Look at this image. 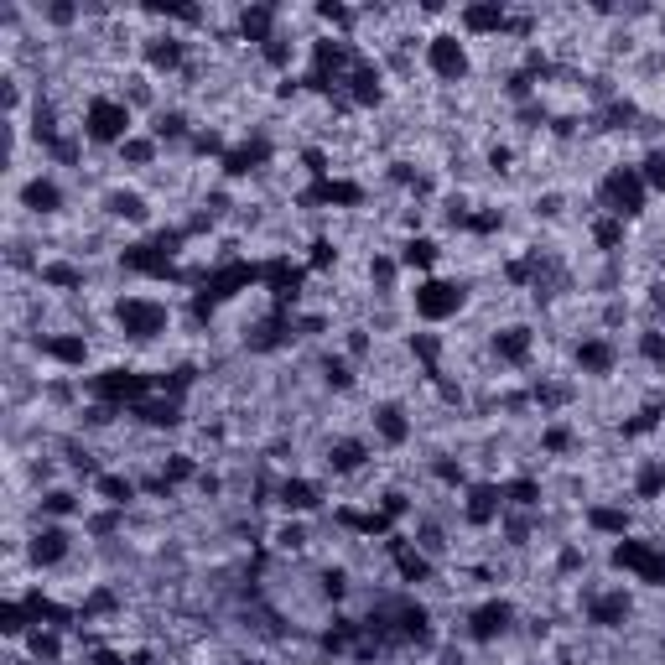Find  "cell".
<instances>
[{
	"label": "cell",
	"mask_w": 665,
	"mask_h": 665,
	"mask_svg": "<svg viewBox=\"0 0 665 665\" xmlns=\"http://www.w3.org/2000/svg\"><path fill=\"white\" fill-rule=\"evenodd\" d=\"M188 37L182 32H151V37H141V63H146V73L151 78H172V73H182L188 68Z\"/></svg>",
	"instance_id": "cell-7"
},
{
	"label": "cell",
	"mask_w": 665,
	"mask_h": 665,
	"mask_svg": "<svg viewBox=\"0 0 665 665\" xmlns=\"http://www.w3.org/2000/svg\"><path fill=\"white\" fill-rule=\"evenodd\" d=\"M588 234H593V245H598L603 255H619V250H624V239H629V224L614 219V214H593Z\"/></svg>",
	"instance_id": "cell-36"
},
{
	"label": "cell",
	"mask_w": 665,
	"mask_h": 665,
	"mask_svg": "<svg viewBox=\"0 0 665 665\" xmlns=\"http://www.w3.org/2000/svg\"><path fill=\"white\" fill-rule=\"evenodd\" d=\"M608 567L629 572L634 582H645V588H665V546L660 541L624 536V541H614V551H608Z\"/></svg>",
	"instance_id": "cell-5"
},
{
	"label": "cell",
	"mask_w": 665,
	"mask_h": 665,
	"mask_svg": "<svg viewBox=\"0 0 665 665\" xmlns=\"http://www.w3.org/2000/svg\"><path fill=\"white\" fill-rule=\"evenodd\" d=\"M556 567H562V572H577V567H582V546H562V556H556Z\"/></svg>",
	"instance_id": "cell-60"
},
{
	"label": "cell",
	"mask_w": 665,
	"mask_h": 665,
	"mask_svg": "<svg viewBox=\"0 0 665 665\" xmlns=\"http://www.w3.org/2000/svg\"><path fill=\"white\" fill-rule=\"evenodd\" d=\"M401 271H421V276H432V265L442 260V245L432 234H406V245H401Z\"/></svg>",
	"instance_id": "cell-33"
},
{
	"label": "cell",
	"mask_w": 665,
	"mask_h": 665,
	"mask_svg": "<svg viewBox=\"0 0 665 665\" xmlns=\"http://www.w3.org/2000/svg\"><path fill=\"white\" fill-rule=\"evenodd\" d=\"M369 458H375V452H369L364 437H333L328 452H323V463H328L333 478H354L359 468H369Z\"/></svg>",
	"instance_id": "cell-26"
},
{
	"label": "cell",
	"mask_w": 665,
	"mask_h": 665,
	"mask_svg": "<svg viewBox=\"0 0 665 665\" xmlns=\"http://www.w3.org/2000/svg\"><path fill=\"white\" fill-rule=\"evenodd\" d=\"M312 16L323 21V26H333L338 37H354V26H359V16H364V11H354V6H338V0H323V6H317Z\"/></svg>",
	"instance_id": "cell-45"
},
{
	"label": "cell",
	"mask_w": 665,
	"mask_h": 665,
	"mask_svg": "<svg viewBox=\"0 0 665 665\" xmlns=\"http://www.w3.org/2000/svg\"><path fill=\"white\" fill-rule=\"evenodd\" d=\"M115 328H120L125 343H156L172 328V312L156 297H120L115 302Z\"/></svg>",
	"instance_id": "cell-4"
},
{
	"label": "cell",
	"mask_w": 665,
	"mask_h": 665,
	"mask_svg": "<svg viewBox=\"0 0 665 665\" xmlns=\"http://www.w3.org/2000/svg\"><path fill=\"white\" fill-rule=\"evenodd\" d=\"M302 208H359L364 203V188L349 177H323V182H312V188L297 198Z\"/></svg>",
	"instance_id": "cell-23"
},
{
	"label": "cell",
	"mask_w": 665,
	"mask_h": 665,
	"mask_svg": "<svg viewBox=\"0 0 665 665\" xmlns=\"http://www.w3.org/2000/svg\"><path fill=\"white\" fill-rule=\"evenodd\" d=\"M84 665H130V655L115 650V645H94V650L84 655Z\"/></svg>",
	"instance_id": "cell-56"
},
{
	"label": "cell",
	"mask_w": 665,
	"mask_h": 665,
	"mask_svg": "<svg viewBox=\"0 0 665 665\" xmlns=\"http://www.w3.org/2000/svg\"><path fill=\"white\" fill-rule=\"evenodd\" d=\"M504 489L494 484V478H478V484H468L463 489V525H473V530H489V525H499L504 520Z\"/></svg>",
	"instance_id": "cell-10"
},
{
	"label": "cell",
	"mask_w": 665,
	"mask_h": 665,
	"mask_svg": "<svg viewBox=\"0 0 665 665\" xmlns=\"http://www.w3.org/2000/svg\"><path fill=\"white\" fill-rule=\"evenodd\" d=\"M582 614H588L593 629H624L634 619V598L624 588H593L582 598Z\"/></svg>",
	"instance_id": "cell-12"
},
{
	"label": "cell",
	"mask_w": 665,
	"mask_h": 665,
	"mask_svg": "<svg viewBox=\"0 0 665 665\" xmlns=\"http://www.w3.org/2000/svg\"><path fill=\"white\" fill-rule=\"evenodd\" d=\"M84 265L78 260H68V255H47V260H37V286L42 291H63V297H73V291H84Z\"/></svg>",
	"instance_id": "cell-24"
},
{
	"label": "cell",
	"mask_w": 665,
	"mask_h": 665,
	"mask_svg": "<svg viewBox=\"0 0 665 665\" xmlns=\"http://www.w3.org/2000/svg\"><path fill=\"white\" fill-rule=\"evenodd\" d=\"M634 354H640L650 369H665V328H640V338H634Z\"/></svg>",
	"instance_id": "cell-47"
},
{
	"label": "cell",
	"mask_w": 665,
	"mask_h": 665,
	"mask_svg": "<svg viewBox=\"0 0 665 665\" xmlns=\"http://www.w3.org/2000/svg\"><path fill=\"white\" fill-rule=\"evenodd\" d=\"M499 489H504V504H515V510H541V499H546L541 478H510Z\"/></svg>",
	"instance_id": "cell-42"
},
{
	"label": "cell",
	"mask_w": 665,
	"mask_h": 665,
	"mask_svg": "<svg viewBox=\"0 0 665 665\" xmlns=\"http://www.w3.org/2000/svg\"><path fill=\"white\" fill-rule=\"evenodd\" d=\"M68 556H73V530L52 525V520H37L32 541H26V562L32 567H63Z\"/></svg>",
	"instance_id": "cell-11"
},
{
	"label": "cell",
	"mask_w": 665,
	"mask_h": 665,
	"mask_svg": "<svg viewBox=\"0 0 665 665\" xmlns=\"http://www.w3.org/2000/svg\"><path fill=\"white\" fill-rule=\"evenodd\" d=\"M572 364H577V375L582 380H608L619 369V343L608 338V333H588L572 349Z\"/></svg>",
	"instance_id": "cell-13"
},
{
	"label": "cell",
	"mask_w": 665,
	"mask_h": 665,
	"mask_svg": "<svg viewBox=\"0 0 665 665\" xmlns=\"http://www.w3.org/2000/svg\"><path fill=\"white\" fill-rule=\"evenodd\" d=\"M260 167H271V141H265V136H250V141L229 146L224 162H219V172H224L229 182H245V177H255Z\"/></svg>",
	"instance_id": "cell-20"
},
{
	"label": "cell",
	"mask_w": 665,
	"mask_h": 665,
	"mask_svg": "<svg viewBox=\"0 0 665 665\" xmlns=\"http://www.w3.org/2000/svg\"><path fill=\"white\" fill-rule=\"evenodd\" d=\"M78 136H84L89 146H125L130 136H136V110L120 99V94H94L84 104V120H78Z\"/></svg>",
	"instance_id": "cell-1"
},
{
	"label": "cell",
	"mask_w": 665,
	"mask_h": 665,
	"mask_svg": "<svg viewBox=\"0 0 665 665\" xmlns=\"http://www.w3.org/2000/svg\"><path fill=\"white\" fill-rule=\"evenodd\" d=\"M567 665H577V660H567Z\"/></svg>",
	"instance_id": "cell-62"
},
{
	"label": "cell",
	"mask_w": 665,
	"mask_h": 665,
	"mask_svg": "<svg viewBox=\"0 0 665 665\" xmlns=\"http://www.w3.org/2000/svg\"><path fill=\"white\" fill-rule=\"evenodd\" d=\"M120 614V593L115 588H94L84 603H78V624H94V619H110Z\"/></svg>",
	"instance_id": "cell-44"
},
{
	"label": "cell",
	"mask_w": 665,
	"mask_h": 665,
	"mask_svg": "<svg viewBox=\"0 0 665 665\" xmlns=\"http://www.w3.org/2000/svg\"><path fill=\"white\" fill-rule=\"evenodd\" d=\"M37 624H32V608H26L21 598H6V603H0V634H6V640H26V634H32Z\"/></svg>",
	"instance_id": "cell-41"
},
{
	"label": "cell",
	"mask_w": 665,
	"mask_h": 665,
	"mask_svg": "<svg viewBox=\"0 0 665 665\" xmlns=\"http://www.w3.org/2000/svg\"><path fill=\"white\" fill-rule=\"evenodd\" d=\"M369 432H375L380 447H406L416 437V421L401 401H380L375 411H369Z\"/></svg>",
	"instance_id": "cell-18"
},
{
	"label": "cell",
	"mask_w": 665,
	"mask_h": 665,
	"mask_svg": "<svg viewBox=\"0 0 665 665\" xmlns=\"http://www.w3.org/2000/svg\"><path fill=\"white\" fill-rule=\"evenodd\" d=\"M390 562H395V572H401V582H411V588H421V582H432V577H437L432 556H427V551H416L406 536H390Z\"/></svg>",
	"instance_id": "cell-27"
},
{
	"label": "cell",
	"mask_w": 665,
	"mask_h": 665,
	"mask_svg": "<svg viewBox=\"0 0 665 665\" xmlns=\"http://www.w3.org/2000/svg\"><path fill=\"white\" fill-rule=\"evenodd\" d=\"M281 21H286V11L281 6H265V0H260V6H239L234 11V32H239V42H250L260 52L265 42L281 32Z\"/></svg>",
	"instance_id": "cell-17"
},
{
	"label": "cell",
	"mask_w": 665,
	"mask_h": 665,
	"mask_svg": "<svg viewBox=\"0 0 665 665\" xmlns=\"http://www.w3.org/2000/svg\"><path fill=\"white\" fill-rule=\"evenodd\" d=\"M115 156H120L125 172H146V167H156V156H162V141H156L151 130H136V136H130Z\"/></svg>",
	"instance_id": "cell-34"
},
{
	"label": "cell",
	"mask_w": 665,
	"mask_h": 665,
	"mask_svg": "<svg viewBox=\"0 0 665 665\" xmlns=\"http://www.w3.org/2000/svg\"><path fill=\"white\" fill-rule=\"evenodd\" d=\"M276 504H281V515L302 520V515L323 510V489H317L312 478H281V484H276Z\"/></svg>",
	"instance_id": "cell-25"
},
{
	"label": "cell",
	"mask_w": 665,
	"mask_h": 665,
	"mask_svg": "<svg viewBox=\"0 0 665 665\" xmlns=\"http://www.w3.org/2000/svg\"><path fill=\"white\" fill-rule=\"evenodd\" d=\"M151 136L162 141V146H182V141H193V136H198V125L188 120V110H177V104L167 110V104H162V110L151 115Z\"/></svg>",
	"instance_id": "cell-32"
},
{
	"label": "cell",
	"mask_w": 665,
	"mask_h": 665,
	"mask_svg": "<svg viewBox=\"0 0 665 665\" xmlns=\"http://www.w3.org/2000/svg\"><path fill=\"white\" fill-rule=\"evenodd\" d=\"M375 510H380V515H390V520H406V515H411V499H406L401 489H385Z\"/></svg>",
	"instance_id": "cell-54"
},
{
	"label": "cell",
	"mask_w": 665,
	"mask_h": 665,
	"mask_svg": "<svg viewBox=\"0 0 665 665\" xmlns=\"http://www.w3.org/2000/svg\"><path fill=\"white\" fill-rule=\"evenodd\" d=\"M32 16L42 26H52V32H68V26L84 21V6H73V0H42V6H32Z\"/></svg>",
	"instance_id": "cell-39"
},
{
	"label": "cell",
	"mask_w": 665,
	"mask_h": 665,
	"mask_svg": "<svg viewBox=\"0 0 665 665\" xmlns=\"http://www.w3.org/2000/svg\"><path fill=\"white\" fill-rule=\"evenodd\" d=\"M343 593H349V572H323V598H343Z\"/></svg>",
	"instance_id": "cell-57"
},
{
	"label": "cell",
	"mask_w": 665,
	"mask_h": 665,
	"mask_svg": "<svg viewBox=\"0 0 665 665\" xmlns=\"http://www.w3.org/2000/svg\"><path fill=\"white\" fill-rule=\"evenodd\" d=\"M343 349H349V359H364V354H369V328H349Z\"/></svg>",
	"instance_id": "cell-59"
},
{
	"label": "cell",
	"mask_w": 665,
	"mask_h": 665,
	"mask_svg": "<svg viewBox=\"0 0 665 665\" xmlns=\"http://www.w3.org/2000/svg\"><path fill=\"white\" fill-rule=\"evenodd\" d=\"M665 494V458H640L634 463V499H660Z\"/></svg>",
	"instance_id": "cell-38"
},
{
	"label": "cell",
	"mask_w": 665,
	"mask_h": 665,
	"mask_svg": "<svg viewBox=\"0 0 665 665\" xmlns=\"http://www.w3.org/2000/svg\"><path fill=\"white\" fill-rule=\"evenodd\" d=\"M125 416H136L141 427H151V432H172V427H182V401H172V395H146V401H136Z\"/></svg>",
	"instance_id": "cell-28"
},
{
	"label": "cell",
	"mask_w": 665,
	"mask_h": 665,
	"mask_svg": "<svg viewBox=\"0 0 665 665\" xmlns=\"http://www.w3.org/2000/svg\"><path fill=\"white\" fill-rule=\"evenodd\" d=\"M276 541H281V546H291V551H302V546H307V530H302L297 520H291V525H281V530H276Z\"/></svg>",
	"instance_id": "cell-58"
},
{
	"label": "cell",
	"mask_w": 665,
	"mask_h": 665,
	"mask_svg": "<svg viewBox=\"0 0 665 665\" xmlns=\"http://www.w3.org/2000/svg\"><path fill=\"white\" fill-rule=\"evenodd\" d=\"M120 525H125V510H99V515H89V520H84L89 536H115Z\"/></svg>",
	"instance_id": "cell-53"
},
{
	"label": "cell",
	"mask_w": 665,
	"mask_h": 665,
	"mask_svg": "<svg viewBox=\"0 0 665 665\" xmlns=\"http://www.w3.org/2000/svg\"><path fill=\"white\" fill-rule=\"evenodd\" d=\"M203 468H198V458H193V452H167V458H162V478H167V484L177 489V484H188V478H198Z\"/></svg>",
	"instance_id": "cell-48"
},
{
	"label": "cell",
	"mask_w": 665,
	"mask_h": 665,
	"mask_svg": "<svg viewBox=\"0 0 665 665\" xmlns=\"http://www.w3.org/2000/svg\"><path fill=\"white\" fill-rule=\"evenodd\" d=\"M260 63L271 68V73H281V78H291V63H297V37H286V32H276L271 42L260 47Z\"/></svg>",
	"instance_id": "cell-40"
},
{
	"label": "cell",
	"mask_w": 665,
	"mask_h": 665,
	"mask_svg": "<svg viewBox=\"0 0 665 665\" xmlns=\"http://www.w3.org/2000/svg\"><path fill=\"white\" fill-rule=\"evenodd\" d=\"M338 260V245L333 239H312V255H307V271H328V265Z\"/></svg>",
	"instance_id": "cell-55"
},
{
	"label": "cell",
	"mask_w": 665,
	"mask_h": 665,
	"mask_svg": "<svg viewBox=\"0 0 665 665\" xmlns=\"http://www.w3.org/2000/svg\"><path fill=\"white\" fill-rule=\"evenodd\" d=\"M21 603L32 608V624H42V629H73V624H78V608H68V603H58V598H47L42 588H26Z\"/></svg>",
	"instance_id": "cell-29"
},
{
	"label": "cell",
	"mask_w": 665,
	"mask_h": 665,
	"mask_svg": "<svg viewBox=\"0 0 665 665\" xmlns=\"http://www.w3.org/2000/svg\"><path fill=\"white\" fill-rule=\"evenodd\" d=\"M504 26H510V6L504 0H468V6H458L463 37H504Z\"/></svg>",
	"instance_id": "cell-15"
},
{
	"label": "cell",
	"mask_w": 665,
	"mask_h": 665,
	"mask_svg": "<svg viewBox=\"0 0 665 665\" xmlns=\"http://www.w3.org/2000/svg\"><path fill=\"white\" fill-rule=\"evenodd\" d=\"M343 104H354V110L385 104V68L369 58V52H359V63L349 68V78H343Z\"/></svg>",
	"instance_id": "cell-9"
},
{
	"label": "cell",
	"mask_w": 665,
	"mask_h": 665,
	"mask_svg": "<svg viewBox=\"0 0 665 665\" xmlns=\"http://www.w3.org/2000/svg\"><path fill=\"white\" fill-rule=\"evenodd\" d=\"M323 385H328V390H354V385H359V380H354V364L343 359V354H328V359H323Z\"/></svg>",
	"instance_id": "cell-49"
},
{
	"label": "cell",
	"mask_w": 665,
	"mask_h": 665,
	"mask_svg": "<svg viewBox=\"0 0 665 665\" xmlns=\"http://www.w3.org/2000/svg\"><path fill=\"white\" fill-rule=\"evenodd\" d=\"M188 151H193V156H219V162H224V151H229V146H224L219 130H198V136L188 141Z\"/></svg>",
	"instance_id": "cell-52"
},
{
	"label": "cell",
	"mask_w": 665,
	"mask_h": 665,
	"mask_svg": "<svg viewBox=\"0 0 665 665\" xmlns=\"http://www.w3.org/2000/svg\"><path fill=\"white\" fill-rule=\"evenodd\" d=\"M312 665H343V660H338V655H317Z\"/></svg>",
	"instance_id": "cell-61"
},
{
	"label": "cell",
	"mask_w": 665,
	"mask_h": 665,
	"mask_svg": "<svg viewBox=\"0 0 665 665\" xmlns=\"http://www.w3.org/2000/svg\"><path fill=\"white\" fill-rule=\"evenodd\" d=\"M421 58H427V73L442 78V84H463L473 73V52H468L463 32H432L427 47H421Z\"/></svg>",
	"instance_id": "cell-6"
},
{
	"label": "cell",
	"mask_w": 665,
	"mask_h": 665,
	"mask_svg": "<svg viewBox=\"0 0 665 665\" xmlns=\"http://www.w3.org/2000/svg\"><path fill=\"white\" fill-rule=\"evenodd\" d=\"M32 349H37L42 359H52L58 369H84V364H89V354H94L84 333H37Z\"/></svg>",
	"instance_id": "cell-19"
},
{
	"label": "cell",
	"mask_w": 665,
	"mask_h": 665,
	"mask_svg": "<svg viewBox=\"0 0 665 665\" xmlns=\"http://www.w3.org/2000/svg\"><path fill=\"white\" fill-rule=\"evenodd\" d=\"M395 276H401V260H395V255H385V250L369 255V286H375L380 297H390V291H395Z\"/></svg>",
	"instance_id": "cell-46"
},
{
	"label": "cell",
	"mask_w": 665,
	"mask_h": 665,
	"mask_svg": "<svg viewBox=\"0 0 665 665\" xmlns=\"http://www.w3.org/2000/svg\"><path fill=\"white\" fill-rule=\"evenodd\" d=\"M645 203H650V188H645L640 167L619 162V167H608L598 177V214H614V219L634 224V219L645 214Z\"/></svg>",
	"instance_id": "cell-2"
},
{
	"label": "cell",
	"mask_w": 665,
	"mask_h": 665,
	"mask_svg": "<svg viewBox=\"0 0 665 665\" xmlns=\"http://www.w3.org/2000/svg\"><path fill=\"white\" fill-rule=\"evenodd\" d=\"M463 307H468V281H458V276H421L411 291V312H416V323H427V328L452 323Z\"/></svg>",
	"instance_id": "cell-3"
},
{
	"label": "cell",
	"mask_w": 665,
	"mask_h": 665,
	"mask_svg": "<svg viewBox=\"0 0 665 665\" xmlns=\"http://www.w3.org/2000/svg\"><path fill=\"white\" fill-rule=\"evenodd\" d=\"M78 515H89V499L78 494V489H68V484H47V489L37 494V520L68 525V520H78Z\"/></svg>",
	"instance_id": "cell-21"
},
{
	"label": "cell",
	"mask_w": 665,
	"mask_h": 665,
	"mask_svg": "<svg viewBox=\"0 0 665 665\" xmlns=\"http://www.w3.org/2000/svg\"><path fill=\"white\" fill-rule=\"evenodd\" d=\"M515 619H520V614H515L510 598H484V603L468 614V640H473V645H499L504 634L515 629Z\"/></svg>",
	"instance_id": "cell-8"
},
{
	"label": "cell",
	"mask_w": 665,
	"mask_h": 665,
	"mask_svg": "<svg viewBox=\"0 0 665 665\" xmlns=\"http://www.w3.org/2000/svg\"><path fill=\"white\" fill-rule=\"evenodd\" d=\"M406 349H411V359H421V375L442 380V338L437 333H411Z\"/></svg>",
	"instance_id": "cell-35"
},
{
	"label": "cell",
	"mask_w": 665,
	"mask_h": 665,
	"mask_svg": "<svg viewBox=\"0 0 665 665\" xmlns=\"http://www.w3.org/2000/svg\"><path fill=\"white\" fill-rule=\"evenodd\" d=\"M489 354L504 369H525L530 359H536V328H530V323H504V328H494Z\"/></svg>",
	"instance_id": "cell-14"
},
{
	"label": "cell",
	"mask_w": 665,
	"mask_h": 665,
	"mask_svg": "<svg viewBox=\"0 0 665 665\" xmlns=\"http://www.w3.org/2000/svg\"><path fill=\"white\" fill-rule=\"evenodd\" d=\"M660 536H665V530H660Z\"/></svg>",
	"instance_id": "cell-63"
},
{
	"label": "cell",
	"mask_w": 665,
	"mask_h": 665,
	"mask_svg": "<svg viewBox=\"0 0 665 665\" xmlns=\"http://www.w3.org/2000/svg\"><path fill=\"white\" fill-rule=\"evenodd\" d=\"M582 525L593 530V536H608V541H624L634 530V515L624 510V504H588V515H582Z\"/></svg>",
	"instance_id": "cell-31"
},
{
	"label": "cell",
	"mask_w": 665,
	"mask_h": 665,
	"mask_svg": "<svg viewBox=\"0 0 665 665\" xmlns=\"http://www.w3.org/2000/svg\"><path fill=\"white\" fill-rule=\"evenodd\" d=\"M16 198H21V208H26V214H32V219H58V214H63V203H68L63 182H58V177H47V172L26 177Z\"/></svg>",
	"instance_id": "cell-16"
},
{
	"label": "cell",
	"mask_w": 665,
	"mask_h": 665,
	"mask_svg": "<svg viewBox=\"0 0 665 665\" xmlns=\"http://www.w3.org/2000/svg\"><path fill=\"white\" fill-rule=\"evenodd\" d=\"M572 447H577V427H572V421H546V427H541V452H546V458H567Z\"/></svg>",
	"instance_id": "cell-43"
},
{
	"label": "cell",
	"mask_w": 665,
	"mask_h": 665,
	"mask_svg": "<svg viewBox=\"0 0 665 665\" xmlns=\"http://www.w3.org/2000/svg\"><path fill=\"white\" fill-rule=\"evenodd\" d=\"M21 645H26V655H32L37 665H42V660H47V665H63V629H42V624H37Z\"/></svg>",
	"instance_id": "cell-37"
},
{
	"label": "cell",
	"mask_w": 665,
	"mask_h": 665,
	"mask_svg": "<svg viewBox=\"0 0 665 665\" xmlns=\"http://www.w3.org/2000/svg\"><path fill=\"white\" fill-rule=\"evenodd\" d=\"M141 494V478L130 473H94V499L104 504V510H130Z\"/></svg>",
	"instance_id": "cell-30"
},
{
	"label": "cell",
	"mask_w": 665,
	"mask_h": 665,
	"mask_svg": "<svg viewBox=\"0 0 665 665\" xmlns=\"http://www.w3.org/2000/svg\"><path fill=\"white\" fill-rule=\"evenodd\" d=\"M99 208H104V219H115V224H136V229L151 224V198L141 188H110L99 198Z\"/></svg>",
	"instance_id": "cell-22"
},
{
	"label": "cell",
	"mask_w": 665,
	"mask_h": 665,
	"mask_svg": "<svg viewBox=\"0 0 665 665\" xmlns=\"http://www.w3.org/2000/svg\"><path fill=\"white\" fill-rule=\"evenodd\" d=\"M640 177H645L650 193H665V146H650L640 156Z\"/></svg>",
	"instance_id": "cell-51"
},
{
	"label": "cell",
	"mask_w": 665,
	"mask_h": 665,
	"mask_svg": "<svg viewBox=\"0 0 665 665\" xmlns=\"http://www.w3.org/2000/svg\"><path fill=\"white\" fill-rule=\"evenodd\" d=\"M432 473H437V484H447V489H468L473 478H468V468L452 458V452H442V458H432Z\"/></svg>",
	"instance_id": "cell-50"
}]
</instances>
